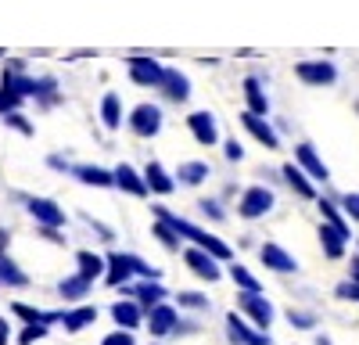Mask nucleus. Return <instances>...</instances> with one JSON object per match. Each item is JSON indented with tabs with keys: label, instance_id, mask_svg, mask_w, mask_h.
Wrapping results in <instances>:
<instances>
[{
	"label": "nucleus",
	"instance_id": "36",
	"mask_svg": "<svg viewBox=\"0 0 359 345\" xmlns=\"http://www.w3.org/2000/svg\"><path fill=\"white\" fill-rule=\"evenodd\" d=\"M338 295H341V299H355V302H359V284H355V280L338 284Z\"/></svg>",
	"mask_w": 359,
	"mask_h": 345
},
{
	"label": "nucleus",
	"instance_id": "37",
	"mask_svg": "<svg viewBox=\"0 0 359 345\" xmlns=\"http://www.w3.org/2000/svg\"><path fill=\"white\" fill-rule=\"evenodd\" d=\"M320 209H323V216H327V223H338V226H345V223H341V216H338V209L331 205V201H320Z\"/></svg>",
	"mask_w": 359,
	"mask_h": 345
},
{
	"label": "nucleus",
	"instance_id": "9",
	"mask_svg": "<svg viewBox=\"0 0 359 345\" xmlns=\"http://www.w3.org/2000/svg\"><path fill=\"white\" fill-rule=\"evenodd\" d=\"M320 241H323V252H327V255L338 259V255L345 252L348 230H345V226H338V223H323V226H320Z\"/></svg>",
	"mask_w": 359,
	"mask_h": 345
},
{
	"label": "nucleus",
	"instance_id": "10",
	"mask_svg": "<svg viewBox=\"0 0 359 345\" xmlns=\"http://www.w3.org/2000/svg\"><path fill=\"white\" fill-rule=\"evenodd\" d=\"M29 212H33L43 226H62L65 223V212L54 205V201H47V198H33L29 201Z\"/></svg>",
	"mask_w": 359,
	"mask_h": 345
},
{
	"label": "nucleus",
	"instance_id": "25",
	"mask_svg": "<svg viewBox=\"0 0 359 345\" xmlns=\"http://www.w3.org/2000/svg\"><path fill=\"white\" fill-rule=\"evenodd\" d=\"M65 299H83L86 292H90V280L83 277V273H76V277H69V280H62V288H57Z\"/></svg>",
	"mask_w": 359,
	"mask_h": 345
},
{
	"label": "nucleus",
	"instance_id": "39",
	"mask_svg": "<svg viewBox=\"0 0 359 345\" xmlns=\"http://www.w3.org/2000/svg\"><path fill=\"white\" fill-rule=\"evenodd\" d=\"M8 123H11L18 133H33V126H29V123L22 119V115H15V111H8Z\"/></svg>",
	"mask_w": 359,
	"mask_h": 345
},
{
	"label": "nucleus",
	"instance_id": "23",
	"mask_svg": "<svg viewBox=\"0 0 359 345\" xmlns=\"http://www.w3.org/2000/svg\"><path fill=\"white\" fill-rule=\"evenodd\" d=\"M76 177H79L83 184H94V187H108V184H115V172H104V169H97V165H79V169H76Z\"/></svg>",
	"mask_w": 359,
	"mask_h": 345
},
{
	"label": "nucleus",
	"instance_id": "31",
	"mask_svg": "<svg viewBox=\"0 0 359 345\" xmlns=\"http://www.w3.org/2000/svg\"><path fill=\"white\" fill-rule=\"evenodd\" d=\"M101 111H104V123L115 130V126H118V97H115V94H108V97H104V104H101Z\"/></svg>",
	"mask_w": 359,
	"mask_h": 345
},
{
	"label": "nucleus",
	"instance_id": "24",
	"mask_svg": "<svg viewBox=\"0 0 359 345\" xmlns=\"http://www.w3.org/2000/svg\"><path fill=\"white\" fill-rule=\"evenodd\" d=\"M76 259H79V273H83L86 280L101 277V270H104V259H101V255H94V252H79Z\"/></svg>",
	"mask_w": 359,
	"mask_h": 345
},
{
	"label": "nucleus",
	"instance_id": "18",
	"mask_svg": "<svg viewBox=\"0 0 359 345\" xmlns=\"http://www.w3.org/2000/svg\"><path fill=\"white\" fill-rule=\"evenodd\" d=\"M162 90L172 97V101H184L187 94H191V83L184 79V76H180V72H169L165 69V79H162Z\"/></svg>",
	"mask_w": 359,
	"mask_h": 345
},
{
	"label": "nucleus",
	"instance_id": "7",
	"mask_svg": "<svg viewBox=\"0 0 359 345\" xmlns=\"http://www.w3.org/2000/svg\"><path fill=\"white\" fill-rule=\"evenodd\" d=\"M226 331H230V338H233V341H241V345H269V334L252 331V327H248L237 313H230V316H226Z\"/></svg>",
	"mask_w": 359,
	"mask_h": 345
},
{
	"label": "nucleus",
	"instance_id": "12",
	"mask_svg": "<svg viewBox=\"0 0 359 345\" xmlns=\"http://www.w3.org/2000/svg\"><path fill=\"white\" fill-rule=\"evenodd\" d=\"M262 263L269 266V270H277V273H291V270H298V263L280 248V245H262Z\"/></svg>",
	"mask_w": 359,
	"mask_h": 345
},
{
	"label": "nucleus",
	"instance_id": "32",
	"mask_svg": "<svg viewBox=\"0 0 359 345\" xmlns=\"http://www.w3.org/2000/svg\"><path fill=\"white\" fill-rule=\"evenodd\" d=\"M155 234L162 238V245H165V248H176V245H180V241H176L180 234H176V230H172V226H169L165 219H158V226H155Z\"/></svg>",
	"mask_w": 359,
	"mask_h": 345
},
{
	"label": "nucleus",
	"instance_id": "21",
	"mask_svg": "<svg viewBox=\"0 0 359 345\" xmlns=\"http://www.w3.org/2000/svg\"><path fill=\"white\" fill-rule=\"evenodd\" d=\"M294 155H298V162H302V165H306V169L313 172L316 180H327V165H323V162L316 158V151L309 148V144H298V151H294Z\"/></svg>",
	"mask_w": 359,
	"mask_h": 345
},
{
	"label": "nucleus",
	"instance_id": "40",
	"mask_svg": "<svg viewBox=\"0 0 359 345\" xmlns=\"http://www.w3.org/2000/svg\"><path fill=\"white\" fill-rule=\"evenodd\" d=\"M345 212L352 219H359V194H345Z\"/></svg>",
	"mask_w": 359,
	"mask_h": 345
},
{
	"label": "nucleus",
	"instance_id": "30",
	"mask_svg": "<svg viewBox=\"0 0 359 345\" xmlns=\"http://www.w3.org/2000/svg\"><path fill=\"white\" fill-rule=\"evenodd\" d=\"M230 277H233V284H241L245 292H259V280H255L245 266H230Z\"/></svg>",
	"mask_w": 359,
	"mask_h": 345
},
{
	"label": "nucleus",
	"instance_id": "2",
	"mask_svg": "<svg viewBox=\"0 0 359 345\" xmlns=\"http://www.w3.org/2000/svg\"><path fill=\"white\" fill-rule=\"evenodd\" d=\"M130 273H140V277H147V280H158V270L147 266L144 259H137V255H123V252H118V255L108 259V284H111V288L126 284Z\"/></svg>",
	"mask_w": 359,
	"mask_h": 345
},
{
	"label": "nucleus",
	"instance_id": "4",
	"mask_svg": "<svg viewBox=\"0 0 359 345\" xmlns=\"http://www.w3.org/2000/svg\"><path fill=\"white\" fill-rule=\"evenodd\" d=\"M130 123H133V130H137L140 137H155V133L162 130V111H158L155 104H140V108L130 115Z\"/></svg>",
	"mask_w": 359,
	"mask_h": 345
},
{
	"label": "nucleus",
	"instance_id": "44",
	"mask_svg": "<svg viewBox=\"0 0 359 345\" xmlns=\"http://www.w3.org/2000/svg\"><path fill=\"white\" fill-rule=\"evenodd\" d=\"M8 338H11V331H8V320L0 316V345H8Z\"/></svg>",
	"mask_w": 359,
	"mask_h": 345
},
{
	"label": "nucleus",
	"instance_id": "13",
	"mask_svg": "<svg viewBox=\"0 0 359 345\" xmlns=\"http://www.w3.org/2000/svg\"><path fill=\"white\" fill-rule=\"evenodd\" d=\"M187 123H191V133H194L201 144H216V119H212L208 111H194Z\"/></svg>",
	"mask_w": 359,
	"mask_h": 345
},
{
	"label": "nucleus",
	"instance_id": "3",
	"mask_svg": "<svg viewBox=\"0 0 359 345\" xmlns=\"http://www.w3.org/2000/svg\"><path fill=\"white\" fill-rule=\"evenodd\" d=\"M130 76H133V83H140V86H162L165 69H162L158 62H151V58H133V62H130Z\"/></svg>",
	"mask_w": 359,
	"mask_h": 345
},
{
	"label": "nucleus",
	"instance_id": "19",
	"mask_svg": "<svg viewBox=\"0 0 359 345\" xmlns=\"http://www.w3.org/2000/svg\"><path fill=\"white\" fill-rule=\"evenodd\" d=\"M144 180H147V187H151V191H158V194H169V191H172V180H169V172H165V169H162L158 162H151V165H147Z\"/></svg>",
	"mask_w": 359,
	"mask_h": 345
},
{
	"label": "nucleus",
	"instance_id": "16",
	"mask_svg": "<svg viewBox=\"0 0 359 345\" xmlns=\"http://www.w3.org/2000/svg\"><path fill=\"white\" fill-rule=\"evenodd\" d=\"M111 316H115L118 327L133 331V327L140 324V306H137V302H115V306H111Z\"/></svg>",
	"mask_w": 359,
	"mask_h": 345
},
{
	"label": "nucleus",
	"instance_id": "28",
	"mask_svg": "<svg viewBox=\"0 0 359 345\" xmlns=\"http://www.w3.org/2000/svg\"><path fill=\"white\" fill-rule=\"evenodd\" d=\"M284 180L298 191V194H302V198H313V187H309V180L302 177V172H298L294 165H284Z\"/></svg>",
	"mask_w": 359,
	"mask_h": 345
},
{
	"label": "nucleus",
	"instance_id": "29",
	"mask_svg": "<svg viewBox=\"0 0 359 345\" xmlns=\"http://www.w3.org/2000/svg\"><path fill=\"white\" fill-rule=\"evenodd\" d=\"M208 177V165H201V162H187V165H180V180L184 184H201Z\"/></svg>",
	"mask_w": 359,
	"mask_h": 345
},
{
	"label": "nucleus",
	"instance_id": "27",
	"mask_svg": "<svg viewBox=\"0 0 359 345\" xmlns=\"http://www.w3.org/2000/svg\"><path fill=\"white\" fill-rule=\"evenodd\" d=\"M245 94H248V108L255 115H266V94H262V86L255 79H245Z\"/></svg>",
	"mask_w": 359,
	"mask_h": 345
},
{
	"label": "nucleus",
	"instance_id": "42",
	"mask_svg": "<svg viewBox=\"0 0 359 345\" xmlns=\"http://www.w3.org/2000/svg\"><path fill=\"white\" fill-rule=\"evenodd\" d=\"M241 155H245V148H241L237 140H230V144H226V158H230V162H237Z\"/></svg>",
	"mask_w": 359,
	"mask_h": 345
},
{
	"label": "nucleus",
	"instance_id": "45",
	"mask_svg": "<svg viewBox=\"0 0 359 345\" xmlns=\"http://www.w3.org/2000/svg\"><path fill=\"white\" fill-rule=\"evenodd\" d=\"M352 280L359 284V259H352Z\"/></svg>",
	"mask_w": 359,
	"mask_h": 345
},
{
	"label": "nucleus",
	"instance_id": "22",
	"mask_svg": "<svg viewBox=\"0 0 359 345\" xmlns=\"http://www.w3.org/2000/svg\"><path fill=\"white\" fill-rule=\"evenodd\" d=\"M115 184H118V187H126L130 194H147V184L137 177L130 165H118V169H115Z\"/></svg>",
	"mask_w": 359,
	"mask_h": 345
},
{
	"label": "nucleus",
	"instance_id": "20",
	"mask_svg": "<svg viewBox=\"0 0 359 345\" xmlns=\"http://www.w3.org/2000/svg\"><path fill=\"white\" fill-rule=\"evenodd\" d=\"M130 292H133L144 306H158V302H162V295H165V288H162L158 280H144V284L130 288Z\"/></svg>",
	"mask_w": 359,
	"mask_h": 345
},
{
	"label": "nucleus",
	"instance_id": "38",
	"mask_svg": "<svg viewBox=\"0 0 359 345\" xmlns=\"http://www.w3.org/2000/svg\"><path fill=\"white\" fill-rule=\"evenodd\" d=\"M180 306H194V309H205L208 302H205L201 295H194V292H187V295H180Z\"/></svg>",
	"mask_w": 359,
	"mask_h": 345
},
{
	"label": "nucleus",
	"instance_id": "1",
	"mask_svg": "<svg viewBox=\"0 0 359 345\" xmlns=\"http://www.w3.org/2000/svg\"><path fill=\"white\" fill-rule=\"evenodd\" d=\"M158 219H165L176 234H184V238H191L198 248H205V252H212L216 259H230V248L223 245V241H216L212 234H205V230H198L194 223H187V219H180V216H172V212H165V209H158Z\"/></svg>",
	"mask_w": 359,
	"mask_h": 345
},
{
	"label": "nucleus",
	"instance_id": "34",
	"mask_svg": "<svg viewBox=\"0 0 359 345\" xmlns=\"http://www.w3.org/2000/svg\"><path fill=\"white\" fill-rule=\"evenodd\" d=\"M18 101H22V97H18L15 90H8V86L0 90V111H4V115H8V111H15V104H18Z\"/></svg>",
	"mask_w": 359,
	"mask_h": 345
},
{
	"label": "nucleus",
	"instance_id": "43",
	"mask_svg": "<svg viewBox=\"0 0 359 345\" xmlns=\"http://www.w3.org/2000/svg\"><path fill=\"white\" fill-rule=\"evenodd\" d=\"M201 212H208V216H212V219H219L223 212H219V205H216V201H201Z\"/></svg>",
	"mask_w": 359,
	"mask_h": 345
},
{
	"label": "nucleus",
	"instance_id": "15",
	"mask_svg": "<svg viewBox=\"0 0 359 345\" xmlns=\"http://www.w3.org/2000/svg\"><path fill=\"white\" fill-rule=\"evenodd\" d=\"M94 320H97V309H94V306H79V309H72V313H62L65 331H83L86 324H94Z\"/></svg>",
	"mask_w": 359,
	"mask_h": 345
},
{
	"label": "nucleus",
	"instance_id": "41",
	"mask_svg": "<svg viewBox=\"0 0 359 345\" xmlns=\"http://www.w3.org/2000/svg\"><path fill=\"white\" fill-rule=\"evenodd\" d=\"M287 316H291V324H294V327H313V316H306V313H294V309H291Z\"/></svg>",
	"mask_w": 359,
	"mask_h": 345
},
{
	"label": "nucleus",
	"instance_id": "33",
	"mask_svg": "<svg viewBox=\"0 0 359 345\" xmlns=\"http://www.w3.org/2000/svg\"><path fill=\"white\" fill-rule=\"evenodd\" d=\"M47 334V324H29L25 331H22V345H33L36 338H43Z\"/></svg>",
	"mask_w": 359,
	"mask_h": 345
},
{
	"label": "nucleus",
	"instance_id": "17",
	"mask_svg": "<svg viewBox=\"0 0 359 345\" xmlns=\"http://www.w3.org/2000/svg\"><path fill=\"white\" fill-rule=\"evenodd\" d=\"M241 123H245V126H248V130H252V133H255V137H259V140L266 144V148H277V133L269 130V123H262V115L248 111V115H245Z\"/></svg>",
	"mask_w": 359,
	"mask_h": 345
},
{
	"label": "nucleus",
	"instance_id": "35",
	"mask_svg": "<svg viewBox=\"0 0 359 345\" xmlns=\"http://www.w3.org/2000/svg\"><path fill=\"white\" fill-rule=\"evenodd\" d=\"M101 345H133V334H130V331L123 327V331H115V334H108V338H104Z\"/></svg>",
	"mask_w": 359,
	"mask_h": 345
},
{
	"label": "nucleus",
	"instance_id": "8",
	"mask_svg": "<svg viewBox=\"0 0 359 345\" xmlns=\"http://www.w3.org/2000/svg\"><path fill=\"white\" fill-rule=\"evenodd\" d=\"M241 309L252 316L259 327H269V320H273V306H269L259 292H245V295H241Z\"/></svg>",
	"mask_w": 359,
	"mask_h": 345
},
{
	"label": "nucleus",
	"instance_id": "5",
	"mask_svg": "<svg viewBox=\"0 0 359 345\" xmlns=\"http://www.w3.org/2000/svg\"><path fill=\"white\" fill-rule=\"evenodd\" d=\"M269 205H273V194H269L266 187H252V191H245V198H241V216L259 219V216L269 212Z\"/></svg>",
	"mask_w": 359,
	"mask_h": 345
},
{
	"label": "nucleus",
	"instance_id": "11",
	"mask_svg": "<svg viewBox=\"0 0 359 345\" xmlns=\"http://www.w3.org/2000/svg\"><path fill=\"white\" fill-rule=\"evenodd\" d=\"M298 76H302L306 83H313V86H323V83H334V65H327V62H302L298 65Z\"/></svg>",
	"mask_w": 359,
	"mask_h": 345
},
{
	"label": "nucleus",
	"instance_id": "6",
	"mask_svg": "<svg viewBox=\"0 0 359 345\" xmlns=\"http://www.w3.org/2000/svg\"><path fill=\"white\" fill-rule=\"evenodd\" d=\"M184 259H187V266H191L198 277H205V280H219V266H216V255H212V252H205V248H191Z\"/></svg>",
	"mask_w": 359,
	"mask_h": 345
},
{
	"label": "nucleus",
	"instance_id": "26",
	"mask_svg": "<svg viewBox=\"0 0 359 345\" xmlns=\"http://www.w3.org/2000/svg\"><path fill=\"white\" fill-rule=\"evenodd\" d=\"M0 280H4V284H15V288H22V284H25V273L11 263V259H8L4 252H0Z\"/></svg>",
	"mask_w": 359,
	"mask_h": 345
},
{
	"label": "nucleus",
	"instance_id": "14",
	"mask_svg": "<svg viewBox=\"0 0 359 345\" xmlns=\"http://www.w3.org/2000/svg\"><path fill=\"white\" fill-rule=\"evenodd\" d=\"M147 327H151V334H169L176 327V309L169 306H151V320H147Z\"/></svg>",
	"mask_w": 359,
	"mask_h": 345
}]
</instances>
